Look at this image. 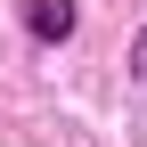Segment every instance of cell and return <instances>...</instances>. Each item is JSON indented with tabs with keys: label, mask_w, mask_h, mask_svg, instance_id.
<instances>
[{
	"label": "cell",
	"mask_w": 147,
	"mask_h": 147,
	"mask_svg": "<svg viewBox=\"0 0 147 147\" xmlns=\"http://www.w3.org/2000/svg\"><path fill=\"white\" fill-rule=\"evenodd\" d=\"M16 25H25V41L57 49V41H74V25H82V8H74V0H16Z\"/></svg>",
	"instance_id": "1"
},
{
	"label": "cell",
	"mask_w": 147,
	"mask_h": 147,
	"mask_svg": "<svg viewBox=\"0 0 147 147\" xmlns=\"http://www.w3.org/2000/svg\"><path fill=\"white\" fill-rule=\"evenodd\" d=\"M131 74H139V82H147V33H139V41H131Z\"/></svg>",
	"instance_id": "2"
}]
</instances>
